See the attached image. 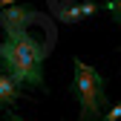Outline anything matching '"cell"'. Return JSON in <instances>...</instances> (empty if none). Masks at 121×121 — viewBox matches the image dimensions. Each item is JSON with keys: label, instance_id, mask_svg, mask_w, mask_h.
Segmentation results:
<instances>
[{"label": "cell", "instance_id": "10", "mask_svg": "<svg viewBox=\"0 0 121 121\" xmlns=\"http://www.w3.org/2000/svg\"><path fill=\"white\" fill-rule=\"evenodd\" d=\"M20 0H0V9H12V6H17Z\"/></svg>", "mask_w": 121, "mask_h": 121}, {"label": "cell", "instance_id": "8", "mask_svg": "<svg viewBox=\"0 0 121 121\" xmlns=\"http://www.w3.org/2000/svg\"><path fill=\"white\" fill-rule=\"evenodd\" d=\"M118 118H121V101H118V104H112V107L104 112V121H118Z\"/></svg>", "mask_w": 121, "mask_h": 121}, {"label": "cell", "instance_id": "1", "mask_svg": "<svg viewBox=\"0 0 121 121\" xmlns=\"http://www.w3.org/2000/svg\"><path fill=\"white\" fill-rule=\"evenodd\" d=\"M43 60H46V49L26 32H12L0 40V66L9 78L26 86V89H38V92L46 95L49 86L43 81Z\"/></svg>", "mask_w": 121, "mask_h": 121}, {"label": "cell", "instance_id": "3", "mask_svg": "<svg viewBox=\"0 0 121 121\" xmlns=\"http://www.w3.org/2000/svg\"><path fill=\"white\" fill-rule=\"evenodd\" d=\"M29 17H32V9H29V6H12V9H0V26L6 29V35L26 29Z\"/></svg>", "mask_w": 121, "mask_h": 121}, {"label": "cell", "instance_id": "11", "mask_svg": "<svg viewBox=\"0 0 121 121\" xmlns=\"http://www.w3.org/2000/svg\"><path fill=\"white\" fill-rule=\"evenodd\" d=\"M0 69H3V66H0Z\"/></svg>", "mask_w": 121, "mask_h": 121}, {"label": "cell", "instance_id": "6", "mask_svg": "<svg viewBox=\"0 0 121 121\" xmlns=\"http://www.w3.org/2000/svg\"><path fill=\"white\" fill-rule=\"evenodd\" d=\"M78 6H81V12H84V17H95V14L104 9V6H98V3H95V0H81Z\"/></svg>", "mask_w": 121, "mask_h": 121}, {"label": "cell", "instance_id": "13", "mask_svg": "<svg viewBox=\"0 0 121 121\" xmlns=\"http://www.w3.org/2000/svg\"><path fill=\"white\" fill-rule=\"evenodd\" d=\"M101 121H104V118H101Z\"/></svg>", "mask_w": 121, "mask_h": 121}, {"label": "cell", "instance_id": "9", "mask_svg": "<svg viewBox=\"0 0 121 121\" xmlns=\"http://www.w3.org/2000/svg\"><path fill=\"white\" fill-rule=\"evenodd\" d=\"M3 121H26V118H20L17 112H12V110H6V112H3Z\"/></svg>", "mask_w": 121, "mask_h": 121}, {"label": "cell", "instance_id": "7", "mask_svg": "<svg viewBox=\"0 0 121 121\" xmlns=\"http://www.w3.org/2000/svg\"><path fill=\"white\" fill-rule=\"evenodd\" d=\"M104 9L112 14V20L121 26V0H104Z\"/></svg>", "mask_w": 121, "mask_h": 121}, {"label": "cell", "instance_id": "2", "mask_svg": "<svg viewBox=\"0 0 121 121\" xmlns=\"http://www.w3.org/2000/svg\"><path fill=\"white\" fill-rule=\"evenodd\" d=\"M72 66H75V78L69 84V92L78 98V107H81V118L78 121H101L104 112L110 110L101 72L95 66L84 64V60H78V58L72 60Z\"/></svg>", "mask_w": 121, "mask_h": 121}, {"label": "cell", "instance_id": "12", "mask_svg": "<svg viewBox=\"0 0 121 121\" xmlns=\"http://www.w3.org/2000/svg\"><path fill=\"white\" fill-rule=\"evenodd\" d=\"M118 49H121V46H118Z\"/></svg>", "mask_w": 121, "mask_h": 121}, {"label": "cell", "instance_id": "4", "mask_svg": "<svg viewBox=\"0 0 121 121\" xmlns=\"http://www.w3.org/2000/svg\"><path fill=\"white\" fill-rule=\"evenodd\" d=\"M26 95L20 92V86L14 84L9 75L0 69V107H14V104H20Z\"/></svg>", "mask_w": 121, "mask_h": 121}, {"label": "cell", "instance_id": "5", "mask_svg": "<svg viewBox=\"0 0 121 121\" xmlns=\"http://www.w3.org/2000/svg\"><path fill=\"white\" fill-rule=\"evenodd\" d=\"M58 17L64 20V23H72V26H78V23L84 20V12H81V6H69V9H64V12H60Z\"/></svg>", "mask_w": 121, "mask_h": 121}]
</instances>
